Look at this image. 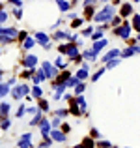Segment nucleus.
I'll return each instance as SVG.
<instances>
[{
	"label": "nucleus",
	"instance_id": "nucleus-1",
	"mask_svg": "<svg viewBox=\"0 0 140 148\" xmlns=\"http://www.w3.org/2000/svg\"><path fill=\"white\" fill-rule=\"evenodd\" d=\"M114 13H116L114 6H105L99 13H95L93 21H95V23H108V21H112V19H114Z\"/></svg>",
	"mask_w": 140,
	"mask_h": 148
},
{
	"label": "nucleus",
	"instance_id": "nucleus-2",
	"mask_svg": "<svg viewBox=\"0 0 140 148\" xmlns=\"http://www.w3.org/2000/svg\"><path fill=\"white\" fill-rule=\"evenodd\" d=\"M114 34L122 40H131V25L129 23H123L120 26H114Z\"/></svg>",
	"mask_w": 140,
	"mask_h": 148
},
{
	"label": "nucleus",
	"instance_id": "nucleus-3",
	"mask_svg": "<svg viewBox=\"0 0 140 148\" xmlns=\"http://www.w3.org/2000/svg\"><path fill=\"white\" fill-rule=\"evenodd\" d=\"M28 92H32L28 84H19V86H15L13 92H11V99H21V98H24V96H28Z\"/></svg>",
	"mask_w": 140,
	"mask_h": 148
},
{
	"label": "nucleus",
	"instance_id": "nucleus-4",
	"mask_svg": "<svg viewBox=\"0 0 140 148\" xmlns=\"http://www.w3.org/2000/svg\"><path fill=\"white\" fill-rule=\"evenodd\" d=\"M41 69L47 73V77H58V68L56 66H52L50 62H41Z\"/></svg>",
	"mask_w": 140,
	"mask_h": 148
},
{
	"label": "nucleus",
	"instance_id": "nucleus-5",
	"mask_svg": "<svg viewBox=\"0 0 140 148\" xmlns=\"http://www.w3.org/2000/svg\"><path fill=\"white\" fill-rule=\"evenodd\" d=\"M19 30L15 28V26H2V30H0V36H7L11 38V40H15V38H19Z\"/></svg>",
	"mask_w": 140,
	"mask_h": 148
},
{
	"label": "nucleus",
	"instance_id": "nucleus-6",
	"mask_svg": "<svg viewBox=\"0 0 140 148\" xmlns=\"http://www.w3.org/2000/svg\"><path fill=\"white\" fill-rule=\"evenodd\" d=\"M17 146L19 148H32V133H22Z\"/></svg>",
	"mask_w": 140,
	"mask_h": 148
},
{
	"label": "nucleus",
	"instance_id": "nucleus-7",
	"mask_svg": "<svg viewBox=\"0 0 140 148\" xmlns=\"http://www.w3.org/2000/svg\"><path fill=\"white\" fill-rule=\"evenodd\" d=\"M118 56H122V51L120 49H110L107 54H105L103 58H101V62H105V64H108L110 60H114V58H118Z\"/></svg>",
	"mask_w": 140,
	"mask_h": 148
},
{
	"label": "nucleus",
	"instance_id": "nucleus-8",
	"mask_svg": "<svg viewBox=\"0 0 140 148\" xmlns=\"http://www.w3.org/2000/svg\"><path fill=\"white\" fill-rule=\"evenodd\" d=\"M50 135H52V141H56V143H65V133L64 131H60L58 127H52V131H50Z\"/></svg>",
	"mask_w": 140,
	"mask_h": 148
},
{
	"label": "nucleus",
	"instance_id": "nucleus-9",
	"mask_svg": "<svg viewBox=\"0 0 140 148\" xmlns=\"http://www.w3.org/2000/svg\"><path fill=\"white\" fill-rule=\"evenodd\" d=\"M36 64H37V56H34V54H26L24 56V60H22V66L24 68H36Z\"/></svg>",
	"mask_w": 140,
	"mask_h": 148
},
{
	"label": "nucleus",
	"instance_id": "nucleus-10",
	"mask_svg": "<svg viewBox=\"0 0 140 148\" xmlns=\"http://www.w3.org/2000/svg\"><path fill=\"white\" fill-rule=\"evenodd\" d=\"M45 79H49V77H47V73L43 71V69H37V71L34 73V77H32V83L34 84H41Z\"/></svg>",
	"mask_w": 140,
	"mask_h": 148
},
{
	"label": "nucleus",
	"instance_id": "nucleus-11",
	"mask_svg": "<svg viewBox=\"0 0 140 148\" xmlns=\"http://www.w3.org/2000/svg\"><path fill=\"white\" fill-rule=\"evenodd\" d=\"M65 54L69 56V60H75V58L79 56V47H77V45L67 43V51H65Z\"/></svg>",
	"mask_w": 140,
	"mask_h": 148
},
{
	"label": "nucleus",
	"instance_id": "nucleus-12",
	"mask_svg": "<svg viewBox=\"0 0 140 148\" xmlns=\"http://www.w3.org/2000/svg\"><path fill=\"white\" fill-rule=\"evenodd\" d=\"M34 38H36V41H37V43H41L43 47H47V45L50 43V41H49V36H47L45 32H36V36H34Z\"/></svg>",
	"mask_w": 140,
	"mask_h": 148
},
{
	"label": "nucleus",
	"instance_id": "nucleus-13",
	"mask_svg": "<svg viewBox=\"0 0 140 148\" xmlns=\"http://www.w3.org/2000/svg\"><path fill=\"white\" fill-rule=\"evenodd\" d=\"M107 45H108V41H107V40H105V38H103V40H97V41H93L92 49L95 51V53H99V51H103L105 47H107Z\"/></svg>",
	"mask_w": 140,
	"mask_h": 148
},
{
	"label": "nucleus",
	"instance_id": "nucleus-14",
	"mask_svg": "<svg viewBox=\"0 0 140 148\" xmlns=\"http://www.w3.org/2000/svg\"><path fill=\"white\" fill-rule=\"evenodd\" d=\"M88 73H90V68H88V64H82V68L77 71V77H79V81L88 79Z\"/></svg>",
	"mask_w": 140,
	"mask_h": 148
},
{
	"label": "nucleus",
	"instance_id": "nucleus-15",
	"mask_svg": "<svg viewBox=\"0 0 140 148\" xmlns=\"http://www.w3.org/2000/svg\"><path fill=\"white\" fill-rule=\"evenodd\" d=\"M131 13H133V6H131V2H125L122 6V10H120V15L122 17H129Z\"/></svg>",
	"mask_w": 140,
	"mask_h": 148
},
{
	"label": "nucleus",
	"instance_id": "nucleus-16",
	"mask_svg": "<svg viewBox=\"0 0 140 148\" xmlns=\"http://www.w3.org/2000/svg\"><path fill=\"white\" fill-rule=\"evenodd\" d=\"M65 88H67L65 84H54V99H56V101L64 96V90H65Z\"/></svg>",
	"mask_w": 140,
	"mask_h": 148
},
{
	"label": "nucleus",
	"instance_id": "nucleus-17",
	"mask_svg": "<svg viewBox=\"0 0 140 148\" xmlns=\"http://www.w3.org/2000/svg\"><path fill=\"white\" fill-rule=\"evenodd\" d=\"M82 56L86 58V60H90V62H95V60H97V53H95L93 49H86V51L82 53Z\"/></svg>",
	"mask_w": 140,
	"mask_h": 148
},
{
	"label": "nucleus",
	"instance_id": "nucleus-18",
	"mask_svg": "<svg viewBox=\"0 0 140 148\" xmlns=\"http://www.w3.org/2000/svg\"><path fill=\"white\" fill-rule=\"evenodd\" d=\"M79 83H82V81H79V77H77V75H71L67 79V83H65V86H67V88H75Z\"/></svg>",
	"mask_w": 140,
	"mask_h": 148
},
{
	"label": "nucleus",
	"instance_id": "nucleus-19",
	"mask_svg": "<svg viewBox=\"0 0 140 148\" xmlns=\"http://www.w3.org/2000/svg\"><path fill=\"white\" fill-rule=\"evenodd\" d=\"M69 77H71V73H69V71H64L62 75H58V77H56V84H65Z\"/></svg>",
	"mask_w": 140,
	"mask_h": 148
},
{
	"label": "nucleus",
	"instance_id": "nucleus-20",
	"mask_svg": "<svg viewBox=\"0 0 140 148\" xmlns=\"http://www.w3.org/2000/svg\"><path fill=\"white\" fill-rule=\"evenodd\" d=\"M43 120H45V116L41 114V111H39L37 114H34V120H30V126H39Z\"/></svg>",
	"mask_w": 140,
	"mask_h": 148
},
{
	"label": "nucleus",
	"instance_id": "nucleus-21",
	"mask_svg": "<svg viewBox=\"0 0 140 148\" xmlns=\"http://www.w3.org/2000/svg\"><path fill=\"white\" fill-rule=\"evenodd\" d=\"M34 45H36V38H30V36H28L24 41H22V49H26V51H28V49H32Z\"/></svg>",
	"mask_w": 140,
	"mask_h": 148
},
{
	"label": "nucleus",
	"instance_id": "nucleus-22",
	"mask_svg": "<svg viewBox=\"0 0 140 148\" xmlns=\"http://www.w3.org/2000/svg\"><path fill=\"white\" fill-rule=\"evenodd\" d=\"M103 32H105V25L101 26L99 30H95V32L92 34V40H93V41H97V40H103Z\"/></svg>",
	"mask_w": 140,
	"mask_h": 148
},
{
	"label": "nucleus",
	"instance_id": "nucleus-23",
	"mask_svg": "<svg viewBox=\"0 0 140 148\" xmlns=\"http://www.w3.org/2000/svg\"><path fill=\"white\" fill-rule=\"evenodd\" d=\"M10 88H11L10 81H6V83H2V90H0V96H2V98H6V96L10 94Z\"/></svg>",
	"mask_w": 140,
	"mask_h": 148
},
{
	"label": "nucleus",
	"instance_id": "nucleus-24",
	"mask_svg": "<svg viewBox=\"0 0 140 148\" xmlns=\"http://www.w3.org/2000/svg\"><path fill=\"white\" fill-rule=\"evenodd\" d=\"M32 96H34L36 99H41V96H43V90H41L39 84H36V86L32 88Z\"/></svg>",
	"mask_w": 140,
	"mask_h": 148
},
{
	"label": "nucleus",
	"instance_id": "nucleus-25",
	"mask_svg": "<svg viewBox=\"0 0 140 148\" xmlns=\"http://www.w3.org/2000/svg\"><path fill=\"white\" fill-rule=\"evenodd\" d=\"M135 53H137V49H135V47H127V49H123V51H122V58H127V56H133Z\"/></svg>",
	"mask_w": 140,
	"mask_h": 148
},
{
	"label": "nucleus",
	"instance_id": "nucleus-26",
	"mask_svg": "<svg viewBox=\"0 0 140 148\" xmlns=\"http://www.w3.org/2000/svg\"><path fill=\"white\" fill-rule=\"evenodd\" d=\"M0 111H2V118H6V116L10 114V103H7V101H2V107H0Z\"/></svg>",
	"mask_w": 140,
	"mask_h": 148
},
{
	"label": "nucleus",
	"instance_id": "nucleus-27",
	"mask_svg": "<svg viewBox=\"0 0 140 148\" xmlns=\"http://www.w3.org/2000/svg\"><path fill=\"white\" fill-rule=\"evenodd\" d=\"M56 4L60 6V10H62V11H67L69 8H71V4H69L67 0H56Z\"/></svg>",
	"mask_w": 140,
	"mask_h": 148
},
{
	"label": "nucleus",
	"instance_id": "nucleus-28",
	"mask_svg": "<svg viewBox=\"0 0 140 148\" xmlns=\"http://www.w3.org/2000/svg\"><path fill=\"white\" fill-rule=\"evenodd\" d=\"M54 66H56V68H62V69H65V68H67V64H65L64 56H58L56 60H54Z\"/></svg>",
	"mask_w": 140,
	"mask_h": 148
},
{
	"label": "nucleus",
	"instance_id": "nucleus-29",
	"mask_svg": "<svg viewBox=\"0 0 140 148\" xmlns=\"http://www.w3.org/2000/svg\"><path fill=\"white\" fill-rule=\"evenodd\" d=\"M21 77H24V79H32V77H34L32 68H24V69H22V73H21Z\"/></svg>",
	"mask_w": 140,
	"mask_h": 148
},
{
	"label": "nucleus",
	"instance_id": "nucleus-30",
	"mask_svg": "<svg viewBox=\"0 0 140 148\" xmlns=\"http://www.w3.org/2000/svg\"><path fill=\"white\" fill-rule=\"evenodd\" d=\"M84 17H88V19H93L95 15H93V8L92 6H86L84 8Z\"/></svg>",
	"mask_w": 140,
	"mask_h": 148
},
{
	"label": "nucleus",
	"instance_id": "nucleus-31",
	"mask_svg": "<svg viewBox=\"0 0 140 148\" xmlns=\"http://www.w3.org/2000/svg\"><path fill=\"white\" fill-rule=\"evenodd\" d=\"M24 112H26V105H19V109H17V112H15V116H17V118H22V116H24Z\"/></svg>",
	"mask_w": 140,
	"mask_h": 148
},
{
	"label": "nucleus",
	"instance_id": "nucleus-32",
	"mask_svg": "<svg viewBox=\"0 0 140 148\" xmlns=\"http://www.w3.org/2000/svg\"><path fill=\"white\" fill-rule=\"evenodd\" d=\"M133 28L137 30V32H140V15H135L133 17Z\"/></svg>",
	"mask_w": 140,
	"mask_h": 148
},
{
	"label": "nucleus",
	"instance_id": "nucleus-33",
	"mask_svg": "<svg viewBox=\"0 0 140 148\" xmlns=\"http://www.w3.org/2000/svg\"><path fill=\"white\" fill-rule=\"evenodd\" d=\"M103 73H105V68L97 69V71H95V75H92V81H93V83H95V81H99V77L103 75Z\"/></svg>",
	"mask_w": 140,
	"mask_h": 148
},
{
	"label": "nucleus",
	"instance_id": "nucleus-34",
	"mask_svg": "<svg viewBox=\"0 0 140 148\" xmlns=\"http://www.w3.org/2000/svg\"><path fill=\"white\" fill-rule=\"evenodd\" d=\"M84 88H86V84H84V83H79V84L75 86V94H82Z\"/></svg>",
	"mask_w": 140,
	"mask_h": 148
},
{
	"label": "nucleus",
	"instance_id": "nucleus-35",
	"mask_svg": "<svg viewBox=\"0 0 140 148\" xmlns=\"http://www.w3.org/2000/svg\"><path fill=\"white\" fill-rule=\"evenodd\" d=\"M120 62H122V60H118V58H114V60H110V62L107 64V68H108V69H112V68H116V66H120Z\"/></svg>",
	"mask_w": 140,
	"mask_h": 148
},
{
	"label": "nucleus",
	"instance_id": "nucleus-36",
	"mask_svg": "<svg viewBox=\"0 0 140 148\" xmlns=\"http://www.w3.org/2000/svg\"><path fill=\"white\" fill-rule=\"evenodd\" d=\"M92 34H93V28H92V26H86V28L82 30V36H86V38H92Z\"/></svg>",
	"mask_w": 140,
	"mask_h": 148
},
{
	"label": "nucleus",
	"instance_id": "nucleus-37",
	"mask_svg": "<svg viewBox=\"0 0 140 148\" xmlns=\"http://www.w3.org/2000/svg\"><path fill=\"white\" fill-rule=\"evenodd\" d=\"M11 126V122H10V118H7V116H6V118H2V130L4 131H6L7 130V127H10Z\"/></svg>",
	"mask_w": 140,
	"mask_h": 148
},
{
	"label": "nucleus",
	"instance_id": "nucleus-38",
	"mask_svg": "<svg viewBox=\"0 0 140 148\" xmlns=\"http://www.w3.org/2000/svg\"><path fill=\"white\" fill-rule=\"evenodd\" d=\"M39 109H41V111H49V103H47V99H39Z\"/></svg>",
	"mask_w": 140,
	"mask_h": 148
},
{
	"label": "nucleus",
	"instance_id": "nucleus-39",
	"mask_svg": "<svg viewBox=\"0 0 140 148\" xmlns=\"http://www.w3.org/2000/svg\"><path fill=\"white\" fill-rule=\"evenodd\" d=\"M39 111H41L39 107H28V109H26V112H28V114H37Z\"/></svg>",
	"mask_w": 140,
	"mask_h": 148
},
{
	"label": "nucleus",
	"instance_id": "nucleus-40",
	"mask_svg": "<svg viewBox=\"0 0 140 148\" xmlns=\"http://www.w3.org/2000/svg\"><path fill=\"white\" fill-rule=\"evenodd\" d=\"M0 41H2V45H10L13 40H11V38H7V36H0Z\"/></svg>",
	"mask_w": 140,
	"mask_h": 148
},
{
	"label": "nucleus",
	"instance_id": "nucleus-41",
	"mask_svg": "<svg viewBox=\"0 0 140 148\" xmlns=\"http://www.w3.org/2000/svg\"><path fill=\"white\" fill-rule=\"evenodd\" d=\"M80 25H82V19H73V23H71V28H79Z\"/></svg>",
	"mask_w": 140,
	"mask_h": 148
},
{
	"label": "nucleus",
	"instance_id": "nucleus-42",
	"mask_svg": "<svg viewBox=\"0 0 140 148\" xmlns=\"http://www.w3.org/2000/svg\"><path fill=\"white\" fill-rule=\"evenodd\" d=\"M67 112H69V109H58V111H56V116H60V118H62V116H65Z\"/></svg>",
	"mask_w": 140,
	"mask_h": 148
},
{
	"label": "nucleus",
	"instance_id": "nucleus-43",
	"mask_svg": "<svg viewBox=\"0 0 140 148\" xmlns=\"http://www.w3.org/2000/svg\"><path fill=\"white\" fill-rule=\"evenodd\" d=\"M82 145L86 146V148H93V141H92V139H84V141H82Z\"/></svg>",
	"mask_w": 140,
	"mask_h": 148
},
{
	"label": "nucleus",
	"instance_id": "nucleus-44",
	"mask_svg": "<svg viewBox=\"0 0 140 148\" xmlns=\"http://www.w3.org/2000/svg\"><path fill=\"white\" fill-rule=\"evenodd\" d=\"M50 145H52V143H50V139H43V143L39 145V148H49Z\"/></svg>",
	"mask_w": 140,
	"mask_h": 148
},
{
	"label": "nucleus",
	"instance_id": "nucleus-45",
	"mask_svg": "<svg viewBox=\"0 0 140 148\" xmlns=\"http://www.w3.org/2000/svg\"><path fill=\"white\" fill-rule=\"evenodd\" d=\"M97 146H99V148H110L112 145L108 141H99V145H97Z\"/></svg>",
	"mask_w": 140,
	"mask_h": 148
},
{
	"label": "nucleus",
	"instance_id": "nucleus-46",
	"mask_svg": "<svg viewBox=\"0 0 140 148\" xmlns=\"http://www.w3.org/2000/svg\"><path fill=\"white\" fill-rule=\"evenodd\" d=\"M90 133H92V139H99V137H101V135H99V131H97L95 127H92V131H90Z\"/></svg>",
	"mask_w": 140,
	"mask_h": 148
},
{
	"label": "nucleus",
	"instance_id": "nucleus-47",
	"mask_svg": "<svg viewBox=\"0 0 140 148\" xmlns=\"http://www.w3.org/2000/svg\"><path fill=\"white\" fill-rule=\"evenodd\" d=\"M7 17H10V15H7V11H2V13H0V21H2V23H6Z\"/></svg>",
	"mask_w": 140,
	"mask_h": 148
},
{
	"label": "nucleus",
	"instance_id": "nucleus-48",
	"mask_svg": "<svg viewBox=\"0 0 140 148\" xmlns=\"http://www.w3.org/2000/svg\"><path fill=\"white\" fill-rule=\"evenodd\" d=\"M60 122H62V120H60V116H56V118H54L50 124H52V127H58V126H60Z\"/></svg>",
	"mask_w": 140,
	"mask_h": 148
},
{
	"label": "nucleus",
	"instance_id": "nucleus-49",
	"mask_svg": "<svg viewBox=\"0 0 140 148\" xmlns=\"http://www.w3.org/2000/svg\"><path fill=\"white\" fill-rule=\"evenodd\" d=\"M112 25H114V26H120V25H122V19H120V17H114V19H112Z\"/></svg>",
	"mask_w": 140,
	"mask_h": 148
},
{
	"label": "nucleus",
	"instance_id": "nucleus-50",
	"mask_svg": "<svg viewBox=\"0 0 140 148\" xmlns=\"http://www.w3.org/2000/svg\"><path fill=\"white\" fill-rule=\"evenodd\" d=\"M13 15H15L17 19H21V17H22V11H21V8H17V10H13Z\"/></svg>",
	"mask_w": 140,
	"mask_h": 148
},
{
	"label": "nucleus",
	"instance_id": "nucleus-51",
	"mask_svg": "<svg viewBox=\"0 0 140 148\" xmlns=\"http://www.w3.org/2000/svg\"><path fill=\"white\" fill-rule=\"evenodd\" d=\"M95 2H97V0H84V8H86V6H93Z\"/></svg>",
	"mask_w": 140,
	"mask_h": 148
},
{
	"label": "nucleus",
	"instance_id": "nucleus-52",
	"mask_svg": "<svg viewBox=\"0 0 140 148\" xmlns=\"http://www.w3.org/2000/svg\"><path fill=\"white\" fill-rule=\"evenodd\" d=\"M10 2H11V4H15L17 8H21V6H22V0H10Z\"/></svg>",
	"mask_w": 140,
	"mask_h": 148
},
{
	"label": "nucleus",
	"instance_id": "nucleus-53",
	"mask_svg": "<svg viewBox=\"0 0 140 148\" xmlns=\"http://www.w3.org/2000/svg\"><path fill=\"white\" fill-rule=\"evenodd\" d=\"M19 38H21V40H22V41H24V40H26V38H28V34H26V32H21V34H19Z\"/></svg>",
	"mask_w": 140,
	"mask_h": 148
},
{
	"label": "nucleus",
	"instance_id": "nucleus-54",
	"mask_svg": "<svg viewBox=\"0 0 140 148\" xmlns=\"http://www.w3.org/2000/svg\"><path fill=\"white\" fill-rule=\"evenodd\" d=\"M62 131H64V133H67V131H69V126H67V124H64V127H62Z\"/></svg>",
	"mask_w": 140,
	"mask_h": 148
},
{
	"label": "nucleus",
	"instance_id": "nucleus-55",
	"mask_svg": "<svg viewBox=\"0 0 140 148\" xmlns=\"http://www.w3.org/2000/svg\"><path fill=\"white\" fill-rule=\"evenodd\" d=\"M75 148H86V146H84V145H79V146H75Z\"/></svg>",
	"mask_w": 140,
	"mask_h": 148
},
{
	"label": "nucleus",
	"instance_id": "nucleus-56",
	"mask_svg": "<svg viewBox=\"0 0 140 148\" xmlns=\"http://www.w3.org/2000/svg\"><path fill=\"white\" fill-rule=\"evenodd\" d=\"M99 2H103V4H107V2H108V0H99Z\"/></svg>",
	"mask_w": 140,
	"mask_h": 148
},
{
	"label": "nucleus",
	"instance_id": "nucleus-57",
	"mask_svg": "<svg viewBox=\"0 0 140 148\" xmlns=\"http://www.w3.org/2000/svg\"><path fill=\"white\" fill-rule=\"evenodd\" d=\"M138 41H140V34H138Z\"/></svg>",
	"mask_w": 140,
	"mask_h": 148
},
{
	"label": "nucleus",
	"instance_id": "nucleus-58",
	"mask_svg": "<svg viewBox=\"0 0 140 148\" xmlns=\"http://www.w3.org/2000/svg\"><path fill=\"white\" fill-rule=\"evenodd\" d=\"M71 2H77V0H71Z\"/></svg>",
	"mask_w": 140,
	"mask_h": 148
},
{
	"label": "nucleus",
	"instance_id": "nucleus-59",
	"mask_svg": "<svg viewBox=\"0 0 140 148\" xmlns=\"http://www.w3.org/2000/svg\"><path fill=\"white\" fill-rule=\"evenodd\" d=\"M110 148H116V146H110Z\"/></svg>",
	"mask_w": 140,
	"mask_h": 148
},
{
	"label": "nucleus",
	"instance_id": "nucleus-60",
	"mask_svg": "<svg viewBox=\"0 0 140 148\" xmlns=\"http://www.w3.org/2000/svg\"><path fill=\"white\" fill-rule=\"evenodd\" d=\"M129 148H131V146H129Z\"/></svg>",
	"mask_w": 140,
	"mask_h": 148
}]
</instances>
